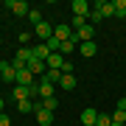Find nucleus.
Returning <instances> with one entry per match:
<instances>
[{
    "instance_id": "obj_27",
    "label": "nucleus",
    "mask_w": 126,
    "mask_h": 126,
    "mask_svg": "<svg viewBox=\"0 0 126 126\" xmlns=\"http://www.w3.org/2000/svg\"><path fill=\"white\" fill-rule=\"evenodd\" d=\"M115 109H118V112H126V98H121V101H118V107H115Z\"/></svg>"
},
{
    "instance_id": "obj_5",
    "label": "nucleus",
    "mask_w": 126,
    "mask_h": 126,
    "mask_svg": "<svg viewBox=\"0 0 126 126\" xmlns=\"http://www.w3.org/2000/svg\"><path fill=\"white\" fill-rule=\"evenodd\" d=\"M34 34H36V39H42V42H48L50 36H53V25H50V23H39V25L34 28Z\"/></svg>"
},
{
    "instance_id": "obj_3",
    "label": "nucleus",
    "mask_w": 126,
    "mask_h": 126,
    "mask_svg": "<svg viewBox=\"0 0 126 126\" xmlns=\"http://www.w3.org/2000/svg\"><path fill=\"white\" fill-rule=\"evenodd\" d=\"M95 11L101 14V20L104 17H115V3L112 0H98V3H95Z\"/></svg>"
},
{
    "instance_id": "obj_13",
    "label": "nucleus",
    "mask_w": 126,
    "mask_h": 126,
    "mask_svg": "<svg viewBox=\"0 0 126 126\" xmlns=\"http://www.w3.org/2000/svg\"><path fill=\"white\" fill-rule=\"evenodd\" d=\"M39 81H48V84H59V81H62V70H48Z\"/></svg>"
},
{
    "instance_id": "obj_24",
    "label": "nucleus",
    "mask_w": 126,
    "mask_h": 126,
    "mask_svg": "<svg viewBox=\"0 0 126 126\" xmlns=\"http://www.w3.org/2000/svg\"><path fill=\"white\" fill-rule=\"evenodd\" d=\"M87 20H90V25H93V23H98V20H101V14H98V11H90V17H87Z\"/></svg>"
},
{
    "instance_id": "obj_17",
    "label": "nucleus",
    "mask_w": 126,
    "mask_h": 126,
    "mask_svg": "<svg viewBox=\"0 0 126 126\" xmlns=\"http://www.w3.org/2000/svg\"><path fill=\"white\" fill-rule=\"evenodd\" d=\"M59 107V98H42V109H48V112H56Z\"/></svg>"
},
{
    "instance_id": "obj_9",
    "label": "nucleus",
    "mask_w": 126,
    "mask_h": 126,
    "mask_svg": "<svg viewBox=\"0 0 126 126\" xmlns=\"http://www.w3.org/2000/svg\"><path fill=\"white\" fill-rule=\"evenodd\" d=\"M79 53L84 56V59H90V56L98 53V45H95V42H81V45H79Z\"/></svg>"
},
{
    "instance_id": "obj_28",
    "label": "nucleus",
    "mask_w": 126,
    "mask_h": 126,
    "mask_svg": "<svg viewBox=\"0 0 126 126\" xmlns=\"http://www.w3.org/2000/svg\"><path fill=\"white\" fill-rule=\"evenodd\" d=\"M3 107H6V101H3V98H0V115H3Z\"/></svg>"
},
{
    "instance_id": "obj_18",
    "label": "nucleus",
    "mask_w": 126,
    "mask_h": 126,
    "mask_svg": "<svg viewBox=\"0 0 126 126\" xmlns=\"http://www.w3.org/2000/svg\"><path fill=\"white\" fill-rule=\"evenodd\" d=\"M115 17L126 20V0H115Z\"/></svg>"
},
{
    "instance_id": "obj_8",
    "label": "nucleus",
    "mask_w": 126,
    "mask_h": 126,
    "mask_svg": "<svg viewBox=\"0 0 126 126\" xmlns=\"http://www.w3.org/2000/svg\"><path fill=\"white\" fill-rule=\"evenodd\" d=\"M36 81V76L28 67H23V70H17V84H23V87H28V84H34Z\"/></svg>"
},
{
    "instance_id": "obj_20",
    "label": "nucleus",
    "mask_w": 126,
    "mask_h": 126,
    "mask_svg": "<svg viewBox=\"0 0 126 126\" xmlns=\"http://www.w3.org/2000/svg\"><path fill=\"white\" fill-rule=\"evenodd\" d=\"M95 126H112V115L98 112V121H95Z\"/></svg>"
},
{
    "instance_id": "obj_25",
    "label": "nucleus",
    "mask_w": 126,
    "mask_h": 126,
    "mask_svg": "<svg viewBox=\"0 0 126 126\" xmlns=\"http://www.w3.org/2000/svg\"><path fill=\"white\" fill-rule=\"evenodd\" d=\"M0 126H11V118H9V115H6V112H3V115H0Z\"/></svg>"
},
{
    "instance_id": "obj_14",
    "label": "nucleus",
    "mask_w": 126,
    "mask_h": 126,
    "mask_svg": "<svg viewBox=\"0 0 126 126\" xmlns=\"http://www.w3.org/2000/svg\"><path fill=\"white\" fill-rule=\"evenodd\" d=\"M53 87H56V84H48V81H39V98H53Z\"/></svg>"
},
{
    "instance_id": "obj_26",
    "label": "nucleus",
    "mask_w": 126,
    "mask_h": 126,
    "mask_svg": "<svg viewBox=\"0 0 126 126\" xmlns=\"http://www.w3.org/2000/svg\"><path fill=\"white\" fill-rule=\"evenodd\" d=\"M20 42H23V48H25L28 42H31V34H20Z\"/></svg>"
},
{
    "instance_id": "obj_4",
    "label": "nucleus",
    "mask_w": 126,
    "mask_h": 126,
    "mask_svg": "<svg viewBox=\"0 0 126 126\" xmlns=\"http://www.w3.org/2000/svg\"><path fill=\"white\" fill-rule=\"evenodd\" d=\"M28 70H31L34 73V76H45V73H48V64L45 62H42V59H36V56H31V59H28Z\"/></svg>"
},
{
    "instance_id": "obj_1",
    "label": "nucleus",
    "mask_w": 126,
    "mask_h": 126,
    "mask_svg": "<svg viewBox=\"0 0 126 126\" xmlns=\"http://www.w3.org/2000/svg\"><path fill=\"white\" fill-rule=\"evenodd\" d=\"M6 9H11L14 17H28V14H31V6H28L25 0H9V3H6Z\"/></svg>"
},
{
    "instance_id": "obj_6",
    "label": "nucleus",
    "mask_w": 126,
    "mask_h": 126,
    "mask_svg": "<svg viewBox=\"0 0 126 126\" xmlns=\"http://www.w3.org/2000/svg\"><path fill=\"white\" fill-rule=\"evenodd\" d=\"M70 9H73L76 17H90V3H87V0H73Z\"/></svg>"
},
{
    "instance_id": "obj_15",
    "label": "nucleus",
    "mask_w": 126,
    "mask_h": 126,
    "mask_svg": "<svg viewBox=\"0 0 126 126\" xmlns=\"http://www.w3.org/2000/svg\"><path fill=\"white\" fill-rule=\"evenodd\" d=\"M31 50H34V56H36V59H42V62L50 56V50H48V45H45V42H39V45H36V48H31Z\"/></svg>"
},
{
    "instance_id": "obj_23",
    "label": "nucleus",
    "mask_w": 126,
    "mask_h": 126,
    "mask_svg": "<svg viewBox=\"0 0 126 126\" xmlns=\"http://www.w3.org/2000/svg\"><path fill=\"white\" fill-rule=\"evenodd\" d=\"M112 121H115V123H123V126H126V112H118V109H115Z\"/></svg>"
},
{
    "instance_id": "obj_10",
    "label": "nucleus",
    "mask_w": 126,
    "mask_h": 126,
    "mask_svg": "<svg viewBox=\"0 0 126 126\" xmlns=\"http://www.w3.org/2000/svg\"><path fill=\"white\" fill-rule=\"evenodd\" d=\"M45 64H48V70H62L64 59H62V53H50V56L45 59Z\"/></svg>"
},
{
    "instance_id": "obj_2",
    "label": "nucleus",
    "mask_w": 126,
    "mask_h": 126,
    "mask_svg": "<svg viewBox=\"0 0 126 126\" xmlns=\"http://www.w3.org/2000/svg\"><path fill=\"white\" fill-rule=\"evenodd\" d=\"M0 81H6V84H17V70L11 67V62H0Z\"/></svg>"
},
{
    "instance_id": "obj_22",
    "label": "nucleus",
    "mask_w": 126,
    "mask_h": 126,
    "mask_svg": "<svg viewBox=\"0 0 126 126\" xmlns=\"http://www.w3.org/2000/svg\"><path fill=\"white\" fill-rule=\"evenodd\" d=\"M28 20H31V23H34V28L39 25V23H45V20H42V14L36 11V9H31V14H28Z\"/></svg>"
},
{
    "instance_id": "obj_29",
    "label": "nucleus",
    "mask_w": 126,
    "mask_h": 126,
    "mask_svg": "<svg viewBox=\"0 0 126 126\" xmlns=\"http://www.w3.org/2000/svg\"><path fill=\"white\" fill-rule=\"evenodd\" d=\"M112 126H123V123H115V121H112Z\"/></svg>"
},
{
    "instance_id": "obj_11",
    "label": "nucleus",
    "mask_w": 126,
    "mask_h": 126,
    "mask_svg": "<svg viewBox=\"0 0 126 126\" xmlns=\"http://www.w3.org/2000/svg\"><path fill=\"white\" fill-rule=\"evenodd\" d=\"M95 121H98V112H95L93 107L81 112V126H95Z\"/></svg>"
},
{
    "instance_id": "obj_21",
    "label": "nucleus",
    "mask_w": 126,
    "mask_h": 126,
    "mask_svg": "<svg viewBox=\"0 0 126 126\" xmlns=\"http://www.w3.org/2000/svg\"><path fill=\"white\" fill-rule=\"evenodd\" d=\"M31 56H34V50H31V48H20V50H17V59H23L25 64H28V59H31Z\"/></svg>"
},
{
    "instance_id": "obj_16",
    "label": "nucleus",
    "mask_w": 126,
    "mask_h": 126,
    "mask_svg": "<svg viewBox=\"0 0 126 126\" xmlns=\"http://www.w3.org/2000/svg\"><path fill=\"white\" fill-rule=\"evenodd\" d=\"M14 98H17V101H25V98H28V87L14 84Z\"/></svg>"
},
{
    "instance_id": "obj_12",
    "label": "nucleus",
    "mask_w": 126,
    "mask_h": 126,
    "mask_svg": "<svg viewBox=\"0 0 126 126\" xmlns=\"http://www.w3.org/2000/svg\"><path fill=\"white\" fill-rule=\"evenodd\" d=\"M59 87H62V90H76V76H73V73H62Z\"/></svg>"
},
{
    "instance_id": "obj_19",
    "label": "nucleus",
    "mask_w": 126,
    "mask_h": 126,
    "mask_svg": "<svg viewBox=\"0 0 126 126\" xmlns=\"http://www.w3.org/2000/svg\"><path fill=\"white\" fill-rule=\"evenodd\" d=\"M17 109H20V112H34V101H31V98L17 101Z\"/></svg>"
},
{
    "instance_id": "obj_7",
    "label": "nucleus",
    "mask_w": 126,
    "mask_h": 126,
    "mask_svg": "<svg viewBox=\"0 0 126 126\" xmlns=\"http://www.w3.org/2000/svg\"><path fill=\"white\" fill-rule=\"evenodd\" d=\"M73 34H76V31H73L70 25H56V28H53V36H56L59 42H67V39H70Z\"/></svg>"
}]
</instances>
